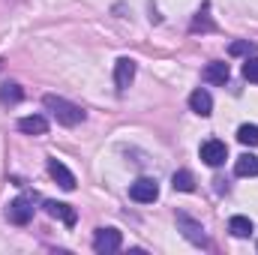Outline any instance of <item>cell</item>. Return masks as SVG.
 Listing matches in <instances>:
<instances>
[{"mask_svg":"<svg viewBox=\"0 0 258 255\" xmlns=\"http://www.w3.org/2000/svg\"><path fill=\"white\" fill-rule=\"evenodd\" d=\"M42 105H45V111H51V117H54L60 126H78V123H84V117H87V111H84L81 105L69 102L63 96H54V93L42 96Z\"/></svg>","mask_w":258,"mask_h":255,"instance_id":"1","label":"cell"},{"mask_svg":"<svg viewBox=\"0 0 258 255\" xmlns=\"http://www.w3.org/2000/svg\"><path fill=\"white\" fill-rule=\"evenodd\" d=\"M33 201H36L33 195H18V198L9 204V210H6L9 222H12V225H27V222L33 219V210H36Z\"/></svg>","mask_w":258,"mask_h":255,"instance_id":"2","label":"cell"},{"mask_svg":"<svg viewBox=\"0 0 258 255\" xmlns=\"http://www.w3.org/2000/svg\"><path fill=\"white\" fill-rule=\"evenodd\" d=\"M120 246H123V237H120L117 228H99L96 237H93V252L96 255H111Z\"/></svg>","mask_w":258,"mask_h":255,"instance_id":"3","label":"cell"},{"mask_svg":"<svg viewBox=\"0 0 258 255\" xmlns=\"http://www.w3.org/2000/svg\"><path fill=\"white\" fill-rule=\"evenodd\" d=\"M129 198L138 201V204H153L159 198V183L153 177H138L132 186H129Z\"/></svg>","mask_w":258,"mask_h":255,"instance_id":"4","label":"cell"},{"mask_svg":"<svg viewBox=\"0 0 258 255\" xmlns=\"http://www.w3.org/2000/svg\"><path fill=\"white\" fill-rule=\"evenodd\" d=\"M198 153H201V159H204L210 168H219V165L228 159V147H225V141H219V138H207Z\"/></svg>","mask_w":258,"mask_h":255,"instance_id":"5","label":"cell"},{"mask_svg":"<svg viewBox=\"0 0 258 255\" xmlns=\"http://www.w3.org/2000/svg\"><path fill=\"white\" fill-rule=\"evenodd\" d=\"M177 228H183V237H186V240H192L195 246H207V234H204L201 222L189 219L186 213H177Z\"/></svg>","mask_w":258,"mask_h":255,"instance_id":"6","label":"cell"},{"mask_svg":"<svg viewBox=\"0 0 258 255\" xmlns=\"http://www.w3.org/2000/svg\"><path fill=\"white\" fill-rule=\"evenodd\" d=\"M48 174H51V180H57V186H63L66 192L75 189V174L66 168L60 159H54V156L48 159Z\"/></svg>","mask_w":258,"mask_h":255,"instance_id":"7","label":"cell"},{"mask_svg":"<svg viewBox=\"0 0 258 255\" xmlns=\"http://www.w3.org/2000/svg\"><path fill=\"white\" fill-rule=\"evenodd\" d=\"M132 81H135V60L132 57H120L114 63V84H117V90L123 93Z\"/></svg>","mask_w":258,"mask_h":255,"instance_id":"8","label":"cell"},{"mask_svg":"<svg viewBox=\"0 0 258 255\" xmlns=\"http://www.w3.org/2000/svg\"><path fill=\"white\" fill-rule=\"evenodd\" d=\"M45 213H48L51 219H60L63 225H75V219H78L75 207L66 204V201H45Z\"/></svg>","mask_w":258,"mask_h":255,"instance_id":"9","label":"cell"},{"mask_svg":"<svg viewBox=\"0 0 258 255\" xmlns=\"http://www.w3.org/2000/svg\"><path fill=\"white\" fill-rule=\"evenodd\" d=\"M189 108H192L198 117H210L213 114V96L204 90V87H198L189 93Z\"/></svg>","mask_w":258,"mask_h":255,"instance_id":"10","label":"cell"},{"mask_svg":"<svg viewBox=\"0 0 258 255\" xmlns=\"http://www.w3.org/2000/svg\"><path fill=\"white\" fill-rule=\"evenodd\" d=\"M228 78H231V69H228V63L213 60V63L204 66V81H210V84H228Z\"/></svg>","mask_w":258,"mask_h":255,"instance_id":"11","label":"cell"},{"mask_svg":"<svg viewBox=\"0 0 258 255\" xmlns=\"http://www.w3.org/2000/svg\"><path fill=\"white\" fill-rule=\"evenodd\" d=\"M18 129H21L24 135H45V132H48V120H45L42 114H30V117H21V120H18Z\"/></svg>","mask_w":258,"mask_h":255,"instance_id":"12","label":"cell"},{"mask_svg":"<svg viewBox=\"0 0 258 255\" xmlns=\"http://www.w3.org/2000/svg\"><path fill=\"white\" fill-rule=\"evenodd\" d=\"M234 174H237V177H255L258 174V156H252V153L237 156V162H234Z\"/></svg>","mask_w":258,"mask_h":255,"instance_id":"13","label":"cell"},{"mask_svg":"<svg viewBox=\"0 0 258 255\" xmlns=\"http://www.w3.org/2000/svg\"><path fill=\"white\" fill-rule=\"evenodd\" d=\"M24 99V90H21V84H15V81H6V84H0V102L3 105H18Z\"/></svg>","mask_w":258,"mask_h":255,"instance_id":"14","label":"cell"},{"mask_svg":"<svg viewBox=\"0 0 258 255\" xmlns=\"http://www.w3.org/2000/svg\"><path fill=\"white\" fill-rule=\"evenodd\" d=\"M228 231H231L234 237H249V234L255 231V225H252L249 216H231V219H228Z\"/></svg>","mask_w":258,"mask_h":255,"instance_id":"15","label":"cell"},{"mask_svg":"<svg viewBox=\"0 0 258 255\" xmlns=\"http://www.w3.org/2000/svg\"><path fill=\"white\" fill-rule=\"evenodd\" d=\"M171 186H174L177 192H195V177H192V171H186V168L174 171V177H171Z\"/></svg>","mask_w":258,"mask_h":255,"instance_id":"16","label":"cell"},{"mask_svg":"<svg viewBox=\"0 0 258 255\" xmlns=\"http://www.w3.org/2000/svg\"><path fill=\"white\" fill-rule=\"evenodd\" d=\"M237 141L243 147H258V126L255 123H243V126L237 129Z\"/></svg>","mask_w":258,"mask_h":255,"instance_id":"17","label":"cell"},{"mask_svg":"<svg viewBox=\"0 0 258 255\" xmlns=\"http://www.w3.org/2000/svg\"><path fill=\"white\" fill-rule=\"evenodd\" d=\"M228 54H234V57H240V54L252 57V54H255V45H252L249 39H243V42H231V45H228Z\"/></svg>","mask_w":258,"mask_h":255,"instance_id":"18","label":"cell"},{"mask_svg":"<svg viewBox=\"0 0 258 255\" xmlns=\"http://www.w3.org/2000/svg\"><path fill=\"white\" fill-rule=\"evenodd\" d=\"M243 78L252 81V84H258V57H246V63H243Z\"/></svg>","mask_w":258,"mask_h":255,"instance_id":"19","label":"cell"},{"mask_svg":"<svg viewBox=\"0 0 258 255\" xmlns=\"http://www.w3.org/2000/svg\"><path fill=\"white\" fill-rule=\"evenodd\" d=\"M192 30H213V21L207 18V3H204V9L198 12V18L192 21Z\"/></svg>","mask_w":258,"mask_h":255,"instance_id":"20","label":"cell"}]
</instances>
